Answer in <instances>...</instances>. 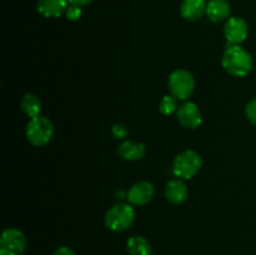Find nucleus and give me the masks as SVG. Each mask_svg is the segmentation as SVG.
<instances>
[{"instance_id":"obj_16","label":"nucleus","mask_w":256,"mask_h":255,"mask_svg":"<svg viewBox=\"0 0 256 255\" xmlns=\"http://www.w3.org/2000/svg\"><path fill=\"white\" fill-rule=\"evenodd\" d=\"M20 106H22V112L28 115L30 119L39 116L40 112H42V102L36 95L32 94V92H28L22 96Z\"/></svg>"},{"instance_id":"obj_13","label":"nucleus","mask_w":256,"mask_h":255,"mask_svg":"<svg viewBox=\"0 0 256 255\" xmlns=\"http://www.w3.org/2000/svg\"><path fill=\"white\" fill-rule=\"evenodd\" d=\"M68 6V0H39L36 9L44 18H60L65 14Z\"/></svg>"},{"instance_id":"obj_22","label":"nucleus","mask_w":256,"mask_h":255,"mask_svg":"<svg viewBox=\"0 0 256 255\" xmlns=\"http://www.w3.org/2000/svg\"><path fill=\"white\" fill-rule=\"evenodd\" d=\"M68 2H69V4L76 5V6L82 8V6H86V5L92 4V0H68Z\"/></svg>"},{"instance_id":"obj_5","label":"nucleus","mask_w":256,"mask_h":255,"mask_svg":"<svg viewBox=\"0 0 256 255\" xmlns=\"http://www.w3.org/2000/svg\"><path fill=\"white\" fill-rule=\"evenodd\" d=\"M170 94L178 100H186L192 96L195 89L194 75L185 69H176L169 75L168 79Z\"/></svg>"},{"instance_id":"obj_21","label":"nucleus","mask_w":256,"mask_h":255,"mask_svg":"<svg viewBox=\"0 0 256 255\" xmlns=\"http://www.w3.org/2000/svg\"><path fill=\"white\" fill-rule=\"evenodd\" d=\"M52 255H76V254H75L74 250L70 249V248L60 246V248H58V249L55 250Z\"/></svg>"},{"instance_id":"obj_8","label":"nucleus","mask_w":256,"mask_h":255,"mask_svg":"<svg viewBox=\"0 0 256 255\" xmlns=\"http://www.w3.org/2000/svg\"><path fill=\"white\" fill-rule=\"evenodd\" d=\"M178 122L186 129H196L202 125V115L199 106L195 102H188L180 105L176 112Z\"/></svg>"},{"instance_id":"obj_1","label":"nucleus","mask_w":256,"mask_h":255,"mask_svg":"<svg viewBox=\"0 0 256 255\" xmlns=\"http://www.w3.org/2000/svg\"><path fill=\"white\" fill-rule=\"evenodd\" d=\"M222 65L228 74L236 78L246 76L254 68L252 54L242 45H232L228 42L226 49L222 59Z\"/></svg>"},{"instance_id":"obj_10","label":"nucleus","mask_w":256,"mask_h":255,"mask_svg":"<svg viewBox=\"0 0 256 255\" xmlns=\"http://www.w3.org/2000/svg\"><path fill=\"white\" fill-rule=\"evenodd\" d=\"M189 196V190L186 184L182 179H172L166 182L165 186V198L169 202L174 205H180Z\"/></svg>"},{"instance_id":"obj_19","label":"nucleus","mask_w":256,"mask_h":255,"mask_svg":"<svg viewBox=\"0 0 256 255\" xmlns=\"http://www.w3.org/2000/svg\"><path fill=\"white\" fill-rule=\"evenodd\" d=\"M65 15H66L68 20H70V22H76V20H79L80 18H82V10L80 6L70 4L69 6H68L66 12H65Z\"/></svg>"},{"instance_id":"obj_3","label":"nucleus","mask_w":256,"mask_h":255,"mask_svg":"<svg viewBox=\"0 0 256 255\" xmlns=\"http://www.w3.org/2000/svg\"><path fill=\"white\" fill-rule=\"evenodd\" d=\"M202 159L195 150H184L172 162V172L182 180H189L200 172Z\"/></svg>"},{"instance_id":"obj_17","label":"nucleus","mask_w":256,"mask_h":255,"mask_svg":"<svg viewBox=\"0 0 256 255\" xmlns=\"http://www.w3.org/2000/svg\"><path fill=\"white\" fill-rule=\"evenodd\" d=\"M159 110L162 115H172L178 112V99L175 96L165 95L159 104Z\"/></svg>"},{"instance_id":"obj_6","label":"nucleus","mask_w":256,"mask_h":255,"mask_svg":"<svg viewBox=\"0 0 256 255\" xmlns=\"http://www.w3.org/2000/svg\"><path fill=\"white\" fill-rule=\"evenodd\" d=\"M26 249V239L19 229L8 228L0 238V255H22Z\"/></svg>"},{"instance_id":"obj_4","label":"nucleus","mask_w":256,"mask_h":255,"mask_svg":"<svg viewBox=\"0 0 256 255\" xmlns=\"http://www.w3.org/2000/svg\"><path fill=\"white\" fill-rule=\"evenodd\" d=\"M28 142L34 146H44L52 140L54 135V124L46 116L32 118L28 122L25 129Z\"/></svg>"},{"instance_id":"obj_18","label":"nucleus","mask_w":256,"mask_h":255,"mask_svg":"<svg viewBox=\"0 0 256 255\" xmlns=\"http://www.w3.org/2000/svg\"><path fill=\"white\" fill-rule=\"evenodd\" d=\"M245 115H246L248 120L252 122L254 126H256V98L250 100L245 108Z\"/></svg>"},{"instance_id":"obj_12","label":"nucleus","mask_w":256,"mask_h":255,"mask_svg":"<svg viewBox=\"0 0 256 255\" xmlns=\"http://www.w3.org/2000/svg\"><path fill=\"white\" fill-rule=\"evenodd\" d=\"M232 12L228 0H210L206 2V12L205 15L209 18L210 22H222L224 20H228Z\"/></svg>"},{"instance_id":"obj_14","label":"nucleus","mask_w":256,"mask_h":255,"mask_svg":"<svg viewBox=\"0 0 256 255\" xmlns=\"http://www.w3.org/2000/svg\"><path fill=\"white\" fill-rule=\"evenodd\" d=\"M145 152H146V146L142 142L125 140L118 146V154L128 162H136V160L142 159Z\"/></svg>"},{"instance_id":"obj_2","label":"nucleus","mask_w":256,"mask_h":255,"mask_svg":"<svg viewBox=\"0 0 256 255\" xmlns=\"http://www.w3.org/2000/svg\"><path fill=\"white\" fill-rule=\"evenodd\" d=\"M105 226L115 232H122L132 226L135 222V210L132 204L118 202L110 208L104 218Z\"/></svg>"},{"instance_id":"obj_15","label":"nucleus","mask_w":256,"mask_h":255,"mask_svg":"<svg viewBox=\"0 0 256 255\" xmlns=\"http://www.w3.org/2000/svg\"><path fill=\"white\" fill-rule=\"evenodd\" d=\"M126 249L130 255H152L150 242L142 236H132L126 242Z\"/></svg>"},{"instance_id":"obj_7","label":"nucleus","mask_w":256,"mask_h":255,"mask_svg":"<svg viewBox=\"0 0 256 255\" xmlns=\"http://www.w3.org/2000/svg\"><path fill=\"white\" fill-rule=\"evenodd\" d=\"M248 34H249V25L242 18L232 16L225 22L224 35L229 44L242 45L246 40Z\"/></svg>"},{"instance_id":"obj_11","label":"nucleus","mask_w":256,"mask_h":255,"mask_svg":"<svg viewBox=\"0 0 256 255\" xmlns=\"http://www.w3.org/2000/svg\"><path fill=\"white\" fill-rule=\"evenodd\" d=\"M206 12L205 0H182L180 14L188 22H198Z\"/></svg>"},{"instance_id":"obj_9","label":"nucleus","mask_w":256,"mask_h":255,"mask_svg":"<svg viewBox=\"0 0 256 255\" xmlns=\"http://www.w3.org/2000/svg\"><path fill=\"white\" fill-rule=\"evenodd\" d=\"M155 195L154 185L149 182H138L130 188L129 192H126V199L129 202L135 206H142L146 205L152 200Z\"/></svg>"},{"instance_id":"obj_20","label":"nucleus","mask_w":256,"mask_h":255,"mask_svg":"<svg viewBox=\"0 0 256 255\" xmlns=\"http://www.w3.org/2000/svg\"><path fill=\"white\" fill-rule=\"evenodd\" d=\"M112 134L115 139H125L128 136V129L122 124H114L112 128Z\"/></svg>"}]
</instances>
